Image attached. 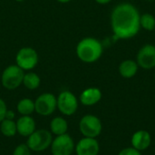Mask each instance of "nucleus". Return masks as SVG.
Masks as SVG:
<instances>
[{
    "instance_id": "obj_1",
    "label": "nucleus",
    "mask_w": 155,
    "mask_h": 155,
    "mask_svg": "<svg viewBox=\"0 0 155 155\" xmlns=\"http://www.w3.org/2000/svg\"><path fill=\"white\" fill-rule=\"evenodd\" d=\"M140 13L130 3L117 5L111 14V26L114 36L118 39H130L140 31Z\"/></svg>"
},
{
    "instance_id": "obj_2",
    "label": "nucleus",
    "mask_w": 155,
    "mask_h": 155,
    "mask_svg": "<svg viewBox=\"0 0 155 155\" xmlns=\"http://www.w3.org/2000/svg\"><path fill=\"white\" fill-rule=\"evenodd\" d=\"M104 47L102 43L94 37H85L76 45V55L84 63L92 64L100 59Z\"/></svg>"
},
{
    "instance_id": "obj_3",
    "label": "nucleus",
    "mask_w": 155,
    "mask_h": 155,
    "mask_svg": "<svg viewBox=\"0 0 155 155\" xmlns=\"http://www.w3.org/2000/svg\"><path fill=\"white\" fill-rule=\"evenodd\" d=\"M52 142V133L45 129H39L35 130L30 136L27 137L26 144L32 152L40 153L50 148Z\"/></svg>"
},
{
    "instance_id": "obj_4",
    "label": "nucleus",
    "mask_w": 155,
    "mask_h": 155,
    "mask_svg": "<svg viewBox=\"0 0 155 155\" xmlns=\"http://www.w3.org/2000/svg\"><path fill=\"white\" fill-rule=\"evenodd\" d=\"M25 72L16 64L7 66L2 73L1 83L7 90H15L23 84Z\"/></svg>"
},
{
    "instance_id": "obj_5",
    "label": "nucleus",
    "mask_w": 155,
    "mask_h": 155,
    "mask_svg": "<svg viewBox=\"0 0 155 155\" xmlns=\"http://www.w3.org/2000/svg\"><path fill=\"white\" fill-rule=\"evenodd\" d=\"M56 109L57 97L51 93H44L35 101V112L41 116H49Z\"/></svg>"
},
{
    "instance_id": "obj_6",
    "label": "nucleus",
    "mask_w": 155,
    "mask_h": 155,
    "mask_svg": "<svg viewBox=\"0 0 155 155\" xmlns=\"http://www.w3.org/2000/svg\"><path fill=\"white\" fill-rule=\"evenodd\" d=\"M103 125L100 119L93 114L84 115L79 123V130L84 137L96 138L102 133Z\"/></svg>"
},
{
    "instance_id": "obj_7",
    "label": "nucleus",
    "mask_w": 155,
    "mask_h": 155,
    "mask_svg": "<svg viewBox=\"0 0 155 155\" xmlns=\"http://www.w3.org/2000/svg\"><path fill=\"white\" fill-rule=\"evenodd\" d=\"M38 54L32 47L21 48L15 56V64L24 71L34 69L38 64Z\"/></svg>"
},
{
    "instance_id": "obj_8",
    "label": "nucleus",
    "mask_w": 155,
    "mask_h": 155,
    "mask_svg": "<svg viewBox=\"0 0 155 155\" xmlns=\"http://www.w3.org/2000/svg\"><path fill=\"white\" fill-rule=\"evenodd\" d=\"M57 109L65 116L74 114L78 109V100L76 96L67 90L61 92L57 96Z\"/></svg>"
},
{
    "instance_id": "obj_9",
    "label": "nucleus",
    "mask_w": 155,
    "mask_h": 155,
    "mask_svg": "<svg viewBox=\"0 0 155 155\" xmlns=\"http://www.w3.org/2000/svg\"><path fill=\"white\" fill-rule=\"evenodd\" d=\"M50 148L53 155H72L75 145L74 139L66 133L53 139Z\"/></svg>"
},
{
    "instance_id": "obj_10",
    "label": "nucleus",
    "mask_w": 155,
    "mask_h": 155,
    "mask_svg": "<svg viewBox=\"0 0 155 155\" xmlns=\"http://www.w3.org/2000/svg\"><path fill=\"white\" fill-rule=\"evenodd\" d=\"M138 66L145 70H150L155 67V45L147 44L140 48L136 56Z\"/></svg>"
},
{
    "instance_id": "obj_11",
    "label": "nucleus",
    "mask_w": 155,
    "mask_h": 155,
    "mask_svg": "<svg viewBox=\"0 0 155 155\" xmlns=\"http://www.w3.org/2000/svg\"><path fill=\"white\" fill-rule=\"evenodd\" d=\"M76 155H98L100 146L95 138L84 137L75 145Z\"/></svg>"
},
{
    "instance_id": "obj_12",
    "label": "nucleus",
    "mask_w": 155,
    "mask_h": 155,
    "mask_svg": "<svg viewBox=\"0 0 155 155\" xmlns=\"http://www.w3.org/2000/svg\"><path fill=\"white\" fill-rule=\"evenodd\" d=\"M15 124L17 134L23 137L30 136L36 130L35 121L31 115H22L20 118H18Z\"/></svg>"
},
{
    "instance_id": "obj_13",
    "label": "nucleus",
    "mask_w": 155,
    "mask_h": 155,
    "mask_svg": "<svg viewBox=\"0 0 155 155\" xmlns=\"http://www.w3.org/2000/svg\"><path fill=\"white\" fill-rule=\"evenodd\" d=\"M131 142L134 148H135L140 152L144 151L151 145V142H152L151 134L144 130L137 131L133 134Z\"/></svg>"
},
{
    "instance_id": "obj_14",
    "label": "nucleus",
    "mask_w": 155,
    "mask_h": 155,
    "mask_svg": "<svg viewBox=\"0 0 155 155\" xmlns=\"http://www.w3.org/2000/svg\"><path fill=\"white\" fill-rule=\"evenodd\" d=\"M102 99V92L99 88L89 87L82 92L80 94V102L85 106H92L96 104Z\"/></svg>"
},
{
    "instance_id": "obj_15",
    "label": "nucleus",
    "mask_w": 155,
    "mask_h": 155,
    "mask_svg": "<svg viewBox=\"0 0 155 155\" xmlns=\"http://www.w3.org/2000/svg\"><path fill=\"white\" fill-rule=\"evenodd\" d=\"M138 64L136 61L127 59L123 61L119 65V73L124 78H132L138 72Z\"/></svg>"
},
{
    "instance_id": "obj_16",
    "label": "nucleus",
    "mask_w": 155,
    "mask_h": 155,
    "mask_svg": "<svg viewBox=\"0 0 155 155\" xmlns=\"http://www.w3.org/2000/svg\"><path fill=\"white\" fill-rule=\"evenodd\" d=\"M50 130L53 134L55 136L62 135L67 133L68 130V124L66 120L61 116H56L52 119L50 123Z\"/></svg>"
},
{
    "instance_id": "obj_17",
    "label": "nucleus",
    "mask_w": 155,
    "mask_h": 155,
    "mask_svg": "<svg viewBox=\"0 0 155 155\" xmlns=\"http://www.w3.org/2000/svg\"><path fill=\"white\" fill-rule=\"evenodd\" d=\"M16 110L21 115H31L35 113V101L29 98H23L17 103Z\"/></svg>"
},
{
    "instance_id": "obj_18",
    "label": "nucleus",
    "mask_w": 155,
    "mask_h": 155,
    "mask_svg": "<svg viewBox=\"0 0 155 155\" xmlns=\"http://www.w3.org/2000/svg\"><path fill=\"white\" fill-rule=\"evenodd\" d=\"M40 84H41V79L37 74L33 72H28L25 74L23 79V84L26 89L35 90L40 86Z\"/></svg>"
},
{
    "instance_id": "obj_19",
    "label": "nucleus",
    "mask_w": 155,
    "mask_h": 155,
    "mask_svg": "<svg viewBox=\"0 0 155 155\" xmlns=\"http://www.w3.org/2000/svg\"><path fill=\"white\" fill-rule=\"evenodd\" d=\"M0 132L5 137H13L16 134V124L14 120L4 119L0 123Z\"/></svg>"
},
{
    "instance_id": "obj_20",
    "label": "nucleus",
    "mask_w": 155,
    "mask_h": 155,
    "mask_svg": "<svg viewBox=\"0 0 155 155\" xmlns=\"http://www.w3.org/2000/svg\"><path fill=\"white\" fill-rule=\"evenodd\" d=\"M140 25L146 31H153L155 29V17L150 13H144L140 16Z\"/></svg>"
},
{
    "instance_id": "obj_21",
    "label": "nucleus",
    "mask_w": 155,
    "mask_h": 155,
    "mask_svg": "<svg viewBox=\"0 0 155 155\" xmlns=\"http://www.w3.org/2000/svg\"><path fill=\"white\" fill-rule=\"evenodd\" d=\"M31 152L26 143H21L15 148L13 155H31Z\"/></svg>"
},
{
    "instance_id": "obj_22",
    "label": "nucleus",
    "mask_w": 155,
    "mask_h": 155,
    "mask_svg": "<svg viewBox=\"0 0 155 155\" xmlns=\"http://www.w3.org/2000/svg\"><path fill=\"white\" fill-rule=\"evenodd\" d=\"M118 155H142L141 152L136 150L134 147H128V148H124L123 149Z\"/></svg>"
},
{
    "instance_id": "obj_23",
    "label": "nucleus",
    "mask_w": 155,
    "mask_h": 155,
    "mask_svg": "<svg viewBox=\"0 0 155 155\" xmlns=\"http://www.w3.org/2000/svg\"><path fill=\"white\" fill-rule=\"evenodd\" d=\"M6 111H7V107L5 102L2 98H0V123L5 119Z\"/></svg>"
},
{
    "instance_id": "obj_24",
    "label": "nucleus",
    "mask_w": 155,
    "mask_h": 155,
    "mask_svg": "<svg viewBox=\"0 0 155 155\" xmlns=\"http://www.w3.org/2000/svg\"><path fill=\"white\" fill-rule=\"evenodd\" d=\"M14 118H15V113H14L12 110H8V109H7V111H6V113H5V119L14 120Z\"/></svg>"
},
{
    "instance_id": "obj_25",
    "label": "nucleus",
    "mask_w": 155,
    "mask_h": 155,
    "mask_svg": "<svg viewBox=\"0 0 155 155\" xmlns=\"http://www.w3.org/2000/svg\"><path fill=\"white\" fill-rule=\"evenodd\" d=\"M111 1L112 0H95V2L100 4V5H106V4L110 3Z\"/></svg>"
},
{
    "instance_id": "obj_26",
    "label": "nucleus",
    "mask_w": 155,
    "mask_h": 155,
    "mask_svg": "<svg viewBox=\"0 0 155 155\" xmlns=\"http://www.w3.org/2000/svg\"><path fill=\"white\" fill-rule=\"evenodd\" d=\"M56 1L59 2V3H62V4H66V3H69L72 0H56Z\"/></svg>"
},
{
    "instance_id": "obj_27",
    "label": "nucleus",
    "mask_w": 155,
    "mask_h": 155,
    "mask_svg": "<svg viewBox=\"0 0 155 155\" xmlns=\"http://www.w3.org/2000/svg\"><path fill=\"white\" fill-rule=\"evenodd\" d=\"M15 1H16V2H24L25 0H15Z\"/></svg>"
},
{
    "instance_id": "obj_28",
    "label": "nucleus",
    "mask_w": 155,
    "mask_h": 155,
    "mask_svg": "<svg viewBox=\"0 0 155 155\" xmlns=\"http://www.w3.org/2000/svg\"><path fill=\"white\" fill-rule=\"evenodd\" d=\"M147 1H153V0H147Z\"/></svg>"
},
{
    "instance_id": "obj_29",
    "label": "nucleus",
    "mask_w": 155,
    "mask_h": 155,
    "mask_svg": "<svg viewBox=\"0 0 155 155\" xmlns=\"http://www.w3.org/2000/svg\"><path fill=\"white\" fill-rule=\"evenodd\" d=\"M154 30H155V29H154Z\"/></svg>"
}]
</instances>
